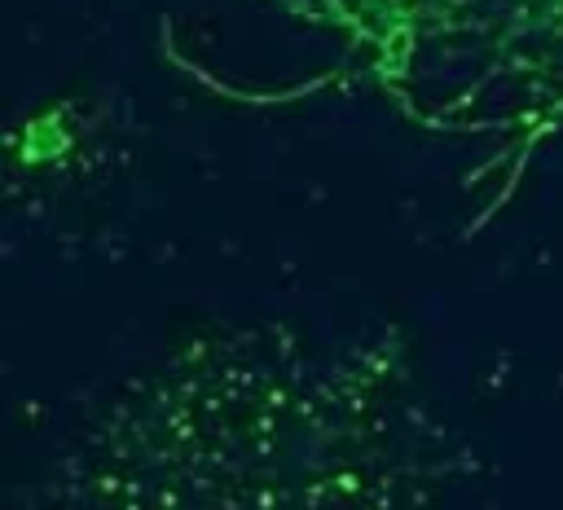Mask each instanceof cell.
Instances as JSON below:
<instances>
[]
</instances>
